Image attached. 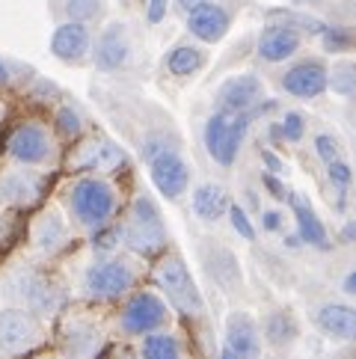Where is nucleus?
<instances>
[{
	"instance_id": "nucleus-1",
	"label": "nucleus",
	"mask_w": 356,
	"mask_h": 359,
	"mask_svg": "<svg viewBox=\"0 0 356 359\" xmlns=\"http://www.w3.org/2000/svg\"><path fill=\"white\" fill-rule=\"evenodd\" d=\"M143 158L149 163L151 182L160 190V196L167 199H182L190 187V166L184 163V158L178 155L175 149L167 146L163 137H149L143 143Z\"/></svg>"
},
{
	"instance_id": "nucleus-2",
	"label": "nucleus",
	"mask_w": 356,
	"mask_h": 359,
	"mask_svg": "<svg viewBox=\"0 0 356 359\" xmlns=\"http://www.w3.org/2000/svg\"><path fill=\"white\" fill-rule=\"evenodd\" d=\"M122 238H125V247L137 255H155L167 247V226H163L160 208L151 196L139 194L134 199Z\"/></svg>"
},
{
	"instance_id": "nucleus-3",
	"label": "nucleus",
	"mask_w": 356,
	"mask_h": 359,
	"mask_svg": "<svg viewBox=\"0 0 356 359\" xmlns=\"http://www.w3.org/2000/svg\"><path fill=\"white\" fill-rule=\"evenodd\" d=\"M69 211L86 229H101L116 211V190L104 178H81L69 190Z\"/></svg>"
},
{
	"instance_id": "nucleus-4",
	"label": "nucleus",
	"mask_w": 356,
	"mask_h": 359,
	"mask_svg": "<svg viewBox=\"0 0 356 359\" xmlns=\"http://www.w3.org/2000/svg\"><path fill=\"white\" fill-rule=\"evenodd\" d=\"M252 119H256V107H252L249 113H235V116L217 110L205 122V149L220 166H232L238 161L240 143L247 140V131H249Z\"/></svg>"
},
{
	"instance_id": "nucleus-5",
	"label": "nucleus",
	"mask_w": 356,
	"mask_h": 359,
	"mask_svg": "<svg viewBox=\"0 0 356 359\" xmlns=\"http://www.w3.org/2000/svg\"><path fill=\"white\" fill-rule=\"evenodd\" d=\"M158 285L182 315H190V318L205 315V300H202V294L196 288L193 276H190L184 259L167 255V259L158 264Z\"/></svg>"
},
{
	"instance_id": "nucleus-6",
	"label": "nucleus",
	"mask_w": 356,
	"mask_h": 359,
	"mask_svg": "<svg viewBox=\"0 0 356 359\" xmlns=\"http://www.w3.org/2000/svg\"><path fill=\"white\" fill-rule=\"evenodd\" d=\"M9 291L33 315H54L62 306V288L45 273H18L9 282Z\"/></svg>"
},
{
	"instance_id": "nucleus-7",
	"label": "nucleus",
	"mask_w": 356,
	"mask_h": 359,
	"mask_svg": "<svg viewBox=\"0 0 356 359\" xmlns=\"http://www.w3.org/2000/svg\"><path fill=\"white\" fill-rule=\"evenodd\" d=\"M42 339L39 318L27 309H4L0 312V353L15 356L30 351Z\"/></svg>"
},
{
	"instance_id": "nucleus-8",
	"label": "nucleus",
	"mask_w": 356,
	"mask_h": 359,
	"mask_svg": "<svg viewBox=\"0 0 356 359\" xmlns=\"http://www.w3.org/2000/svg\"><path fill=\"white\" fill-rule=\"evenodd\" d=\"M134 285V271L119 259H107V262H95L83 276V288L89 297L107 300V297H119V294L131 291Z\"/></svg>"
},
{
	"instance_id": "nucleus-9",
	"label": "nucleus",
	"mask_w": 356,
	"mask_h": 359,
	"mask_svg": "<svg viewBox=\"0 0 356 359\" xmlns=\"http://www.w3.org/2000/svg\"><path fill=\"white\" fill-rule=\"evenodd\" d=\"M163 324H167V303H163L158 294L143 291V294H134V297L125 303L122 330L131 332V336H149V332L160 330Z\"/></svg>"
},
{
	"instance_id": "nucleus-10",
	"label": "nucleus",
	"mask_w": 356,
	"mask_h": 359,
	"mask_svg": "<svg viewBox=\"0 0 356 359\" xmlns=\"http://www.w3.org/2000/svg\"><path fill=\"white\" fill-rule=\"evenodd\" d=\"M264 98V83L256 74H235L217 89V110L220 113H249Z\"/></svg>"
},
{
	"instance_id": "nucleus-11",
	"label": "nucleus",
	"mask_w": 356,
	"mask_h": 359,
	"mask_svg": "<svg viewBox=\"0 0 356 359\" xmlns=\"http://www.w3.org/2000/svg\"><path fill=\"white\" fill-rule=\"evenodd\" d=\"M9 155L15 158L18 163H27V166H36V163H45L50 158V137L42 125H18V131L9 137Z\"/></svg>"
},
{
	"instance_id": "nucleus-12",
	"label": "nucleus",
	"mask_w": 356,
	"mask_h": 359,
	"mask_svg": "<svg viewBox=\"0 0 356 359\" xmlns=\"http://www.w3.org/2000/svg\"><path fill=\"white\" fill-rule=\"evenodd\" d=\"M226 351L235 359H259L261 332L259 324L247 312H235L226 320Z\"/></svg>"
},
{
	"instance_id": "nucleus-13",
	"label": "nucleus",
	"mask_w": 356,
	"mask_h": 359,
	"mask_svg": "<svg viewBox=\"0 0 356 359\" xmlns=\"http://www.w3.org/2000/svg\"><path fill=\"white\" fill-rule=\"evenodd\" d=\"M128 57H131L128 27H125V24H110V27L98 36L95 50H93L95 69H101V72H116L122 66H128Z\"/></svg>"
},
{
	"instance_id": "nucleus-14",
	"label": "nucleus",
	"mask_w": 356,
	"mask_h": 359,
	"mask_svg": "<svg viewBox=\"0 0 356 359\" xmlns=\"http://www.w3.org/2000/svg\"><path fill=\"white\" fill-rule=\"evenodd\" d=\"M282 89L294 98H317L327 89V69L317 60H303L282 74Z\"/></svg>"
},
{
	"instance_id": "nucleus-15",
	"label": "nucleus",
	"mask_w": 356,
	"mask_h": 359,
	"mask_svg": "<svg viewBox=\"0 0 356 359\" xmlns=\"http://www.w3.org/2000/svg\"><path fill=\"white\" fill-rule=\"evenodd\" d=\"M232 27V15L220 4H202L193 12H187V30L202 42H220Z\"/></svg>"
},
{
	"instance_id": "nucleus-16",
	"label": "nucleus",
	"mask_w": 356,
	"mask_h": 359,
	"mask_svg": "<svg viewBox=\"0 0 356 359\" xmlns=\"http://www.w3.org/2000/svg\"><path fill=\"white\" fill-rule=\"evenodd\" d=\"M300 33H294L285 24H271L259 36V57L264 62H285L300 50Z\"/></svg>"
},
{
	"instance_id": "nucleus-17",
	"label": "nucleus",
	"mask_w": 356,
	"mask_h": 359,
	"mask_svg": "<svg viewBox=\"0 0 356 359\" xmlns=\"http://www.w3.org/2000/svg\"><path fill=\"white\" fill-rule=\"evenodd\" d=\"M288 205H291V211H294L300 241L309 243V247H315V250H327V247H329L327 226L321 223V217H317V211L309 205V199L300 196V194H291V196H288Z\"/></svg>"
},
{
	"instance_id": "nucleus-18",
	"label": "nucleus",
	"mask_w": 356,
	"mask_h": 359,
	"mask_svg": "<svg viewBox=\"0 0 356 359\" xmlns=\"http://www.w3.org/2000/svg\"><path fill=\"white\" fill-rule=\"evenodd\" d=\"M89 42H93V36H89L86 24H81V21H66V24H60V27L54 30L50 50H54V57H60L62 62H78V60L86 57Z\"/></svg>"
},
{
	"instance_id": "nucleus-19",
	"label": "nucleus",
	"mask_w": 356,
	"mask_h": 359,
	"mask_svg": "<svg viewBox=\"0 0 356 359\" xmlns=\"http://www.w3.org/2000/svg\"><path fill=\"white\" fill-rule=\"evenodd\" d=\"M42 196V178L33 172H4L0 175V199L18 208H30Z\"/></svg>"
},
{
	"instance_id": "nucleus-20",
	"label": "nucleus",
	"mask_w": 356,
	"mask_h": 359,
	"mask_svg": "<svg viewBox=\"0 0 356 359\" xmlns=\"http://www.w3.org/2000/svg\"><path fill=\"white\" fill-rule=\"evenodd\" d=\"M315 324L321 327V332H327L329 339L338 341H350L356 336V312L348 303H327L317 309Z\"/></svg>"
},
{
	"instance_id": "nucleus-21",
	"label": "nucleus",
	"mask_w": 356,
	"mask_h": 359,
	"mask_svg": "<svg viewBox=\"0 0 356 359\" xmlns=\"http://www.w3.org/2000/svg\"><path fill=\"white\" fill-rule=\"evenodd\" d=\"M81 166L93 172H113L125 166V151L116 143H110V140H93L81 151Z\"/></svg>"
},
{
	"instance_id": "nucleus-22",
	"label": "nucleus",
	"mask_w": 356,
	"mask_h": 359,
	"mask_svg": "<svg viewBox=\"0 0 356 359\" xmlns=\"http://www.w3.org/2000/svg\"><path fill=\"white\" fill-rule=\"evenodd\" d=\"M101 348V336L95 327L89 324H71L66 332V341H62V353L66 359H93Z\"/></svg>"
},
{
	"instance_id": "nucleus-23",
	"label": "nucleus",
	"mask_w": 356,
	"mask_h": 359,
	"mask_svg": "<svg viewBox=\"0 0 356 359\" xmlns=\"http://www.w3.org/2000/svg\"><path fill=\"white\" fill-rule=\"evenodd\" d=\"M193 211L196 217H202L205 223H214V220H220V217L228 211V196H226V190L220 184H202L196 187V194H193Z\"/></svg>"
},
{
	"instance_id": "nucleus-24",
	"label": "nucleus",
	"mask_w": 356,
	"mask_h": 359,
	"mask_svg": "<svg viewBox=\"0 0 356 359\" xmlns=\"http://www.w3.org/2000/svg\"><path fill=\"white\" fill-rule=\"evenodd\" d=\"M66 235H69V229H66V223H62V217L57 211H45L33 226V243L45 252L60 250L62 243H66Z\"/></svg>"
},
{
	"instance_id": "nucleus-25",
	"label": "nucleus",
	"mask_w": 356,
	"mask_h": 359,
	"mask_svg": "<svg viewBox=\"0 0 356 359\" xmlns=\"http://www.w3.org/2000/svg\"><path fill=\"white\" fill-rule=\"evenodd\" d=\"M163 66H167L172 78H193L205 66V50L196 45H175L167 54V60H163Z\"/></svg>"
},
{
	"instance_id": "nucleus-26",
	"label": "nucleus",
	"mask_w": 356,
	"mask_h": 359,
	"mask_svg": "<svg viewBox=\"0 0 356 359\" xmlns=\"http://www.w3.org/2000/svg\"><path fill=\"white\" fill-rule=\"evenodd\" d=\"M264 339L271 341V344H288V341H294L300 336V324H297V318L291 315V312H271L264 318Z\"/></svg>"
},
{
	"instance_id": "nucleus-27",
	"label": "nucleus",
	"mask_w": 356,
	"mask_h": 359,
	"mask_svg": "<svg viewBox=\"0 0 356 359\" xmlns=\"http://www.w3.org/2000/svg\"><path fill=\"white\" fill-rule=\"evenodd\" d=\"M139 359H182V348L167 332H149L139 348Z\"/></svg>"
},
{
	"instance_id": "nucleus-28",
	"label": "nucleus",
	"mask_w": 356,
	"mask_h": 359,
	"mask_svg": "<svg viewBox=\"0 0 356 359\" xmlns=\"http://www.w3.org/2000/svg\"><path fill=\"white\" fill-rule=\"evenodd\" d=\"M327 86L333 89L336 95H345L350 98L353 89H356V69L353 62H338V66H333V72H327Z\"/></svg>"
},
{
	"instance_id": "nucleus-29",
	"label": "nucleus",
	"mask_w": 356,
	"mask_h": 359,
	"mask_svg": "<svg viewBox=\"0 0 356 359\" xmlns=\"http://www.w3.org/2000/svg\"><path fill=\"white\" fill-rule=\"evenodd\" d=\"M66 15L71 18V21H81V24H86V21H93V18H98L101 12H104V0H66Z\"/></svg>"
},
{
	"instance_id": "nucleus-30",
	"label": "nucleus",
	"mask_w": 356,
	"mask_h": 359,
	"mask_svg": "<svg viewBox=\"0 0 356 359\" xmlns=\"http://www.w3.org/2000/svg\"><path fill=\"white\" fill-rule=\"evenodd\" d=\"M276 137H282L285 143H297V140H303V134H306V119H303V113L291 110L282 116V122L276 125Z\"/></svg>"
},
{
	"instance_id": "nucleus-31",
	"label": "nucleus",
	"mask_w": 356,
	"mask_h": 359,
	"mask_svg": "<svg viewBox=\"0 0 356 359\" xmlns=\"http://www.w3.org/2000/svg\"><path fill=\"white\" fill-rule=\"evenodd\" d=\"M81 128H83L81 113L74 110L71 104H62V107L57 110V131H60L62 137H78Z\"/></svg>"
},
{
	"instance_id": "nucleus-32",
	"label": "nucleus",
	"mask_w": 356,
	"mask_h": 359,
	"mask_svg": "<svg viewBox=\"0 0 356 359\" xmlns=\"http://www.w3.org/2000/svg\"><path fill=\"white\" fill-rule=\"evenodd\" d=\"M324 50L329 54H341V50H350L353 45V36L350 30H341V27H324Z\"/></svg>"
},
{
	"instance_id": "nucleus-33",
	"label": "nucleus",
	"mask_w": 356,
	"mask_h": 359,
	"mask_svg": "<svg viewBox=\"0 0 356 359\" xmlns=\"http://www.w3.org/2000/svg\"><path fill=\"white\" fill-rule=\"evenodd\" d=\"M228 220H232V229L235 232L244 238V241H256V229H252V223H249V217H247V211L240 208V205H228Z\"/></svg>"
},
{
	"instance_id": "nucleus-34",
	"label": "nucleus",
	"mask_w": 356,
	"mask_h": 359,
	"mask_svg": "<svg viewBox=\"0 0 356 359\" xmlns=\"http://www.w3.org/2000/svg\"><path fill=\"white\" fill-rule=\"evenodd\" d=\"M315 151H317V158L329 163V161H338L341 146H338V140L333 134H317L315 137Z\"/></svg>"
},
{
	"instance_id": "nucleus-35",
	"label": "nucleus",
	"mask_w": 356,
	"mask_h": 359,
	"mask_svg": "<svg viewBox=\"0 0 356 359\" xmlns=\"http://www.w3.org/2000/svg\"><path fill=\"white\" fill-rule=\"evenodd\" d=\"M329 166V182H333L338 190H348L350 187V182H353V170H350V163H345V161H329L327 163Z\"/></svg>"
},
{
	"instance_id": "nucleus-36",
	"label": "nucleus",
	"mask_w": 356,
	"mask_h": 359,
	"mask_svg": "<svg viewBox=\"0 0 356 359\" xmlns=\"http://www.w3.org/2000/svg\"><path fill=\"white\" fill-rule=\"evenodd\" d=\"M143 4H146V18H149V24H160L163 15H167L170 0H143Z\"/></svg>"
},
{
	"instance_id": "nucleus-37",
	"label": "nucleus",
	"mask_w": 356,
	"mask_h": 359,
	"mask_svg": "<svg viewBox=\"0 0 356 359\" xmlns=\"http://www.w3.org/2000/svg\"><path fill=\"white\" fill-rule=\"evenodd\" d=\"M261 223H264L267 232H279V226H282V214H279V211H264Z\"/></svg>"
},
{
	"instance_id": "nucleus-38",
	"label": "nucleus",
	"mask_w": 356,
	"mask_h": 359,
	"mask_svg": "<svg viewBox=\"0 0 356 359\" xmlns=\"http://www.w3.org/2000/svg\"><path fill=\"white\" fill-rule=\"evenodd\" d=\"M202 4H208V0H178V6H182L184 12H193V9L202 6Z\"/></svg>"
},
{
	"instance_id": "nucleus-39",
	"label": "nucleus",
	"mask_w": 356,
	"mask_h": 359,
	"mask_svg": "<svg viewBox=\"0 0 356 359\" xmlns=\"http://www.w3.org/2000/svg\"><path fill=\"white\" fill-rule=\"evenodd\" d=\"M261 155H264V161H267V166H271V170H279V166H282V163H279V161L271 155V151H261Z\"/></svg>"
},
{
	"instance_id": "nucleus-40",
	"label": "nucleus",
	"mask_w": 356,
	"mask_h": 359,
	"mask_svg": "<svg viewBox=\"0 0 356 359\" xmlns=\"http://www.w3.org/2000/svg\"><path fill=\"white\" fill-rule=\"evenodd\" d=\"M6 83H9V69L0 62V86H6Z\"/></svg>"
},
{
	"instance_id": "nucleus-41",
	"label": "nucleus",
	"mask_w": 356,
	"mask_h": 359,
	"mask_svg": "<svg viewBox=\"0 0 356 359\" xmlns=\"http://www.w3.org/2000/svg\"><path fill=\"white\" fill-rule=\"evenodd\" d=\"M345 291H348V294H350V291H353V273H350V276H348V279H345Z\"/></svg>"
},
{
	"instance_id": "nucleus-42",
	"label": "nucleus",
	"mask_w": 356,
	"mask_h": 359,
	"mask_svg": "<svg viewBox=\"0 0 356 359\" xmlns=\"http://www.w3.org/2000/svg\"><path fill=\"white\" fill-rule=\"evenodd\" d=\"M223 359H235V356H232V353H228V351H223Z\"/></svg>"
}]
</instances>
